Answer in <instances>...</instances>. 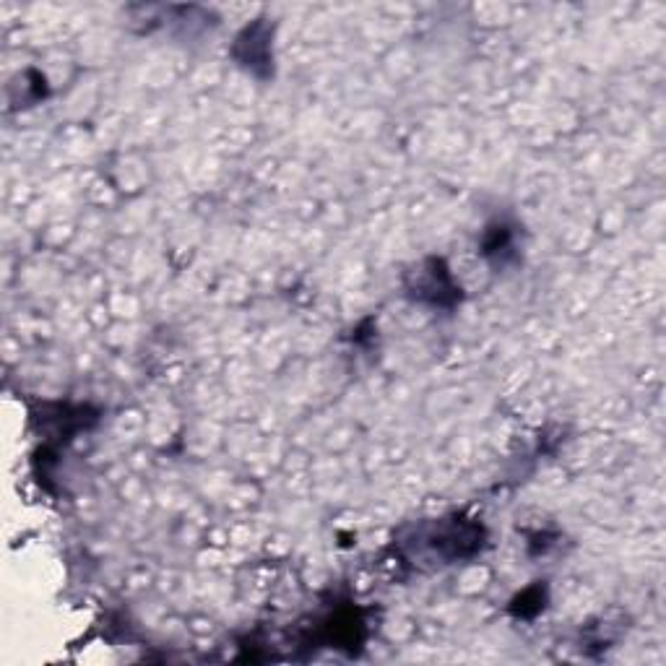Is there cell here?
<instances>
[{
	"label": "cell",
	"instance_id": "6da1fadb",
	"mask_svg": "<svg viewBox=\"0 0 666 666\" xmlns=\"http://www.w3.org/2000/svg\"><path fill=\"white\" fill-rule=\"evenodd\" d=\"M414 542H417L419 555H427L430 560L453 562L477 555L482 549L484 531L477 523L438 521L417 529Z\"/></svg>",
	"mask_w": 666,
	"mask_h": 666
},
{
	"label": "cell",
	"instance_id": "7a4b0ae2",
	"mask_svg": "<svg viewBox=\"0 0 666 666\" xmlns=\"http://www.w3.org/2000/svg\"><path fill=\"white\" fill-rule=\"evenodd\" d=\"M412 276L414 284H409V289H412L414 300L430 302V305H451V302H456L458 289L443 261L432 258L425 266H419Z\"/></svg>",
	"mask_w": 666,
	"mask_h": 666
},
{
	"label": "cell",
	"instance_id": "3957f363",
	"mask_svg": "<svg viewBox=\"0 0 666 666\" xmlns=\"http://www.w3.org/2000/svg\"><path fill=\"white\" fill-rule=\"evenodd\" d=\"M261 29L263 24H255L253 29H248V32L237 40V45H248V53L237 55V58L242 60V66L255 68L258 63H268V32L261 34Z\"/></svg>",
	"mask_w": 666,
	"mask_h": 666
},
{
	"label": "cell",
	"instance_id": "277c9868",
	"mask_svg": "<svg viewBox=\"0 0 666 666\" xmlns=\"http://www.w3.org/2000/svg\"><path fill=\"white\" fill-rule=\"evenodd\" d=\"M513 248V237H510V229L505 224H492L484 235V255H500L508 253Z\"/></svg>",
	"mask_w": 666,
	"mask_h": 666
}]
</instances>
